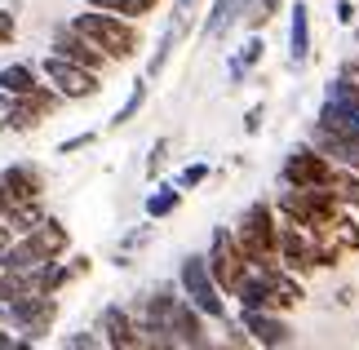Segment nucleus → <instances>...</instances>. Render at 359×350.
<instances>
[{"instance_id":"17","label":"nucleus","mask_w":359,"mask_h":350,"mask_svg":"<svg viewBox=\"0 0 359 350\" xmlns=\"http://www.w3.org/2000/svg\"><path fill=\"white\" fill-rule=\"evenodd\" d=\"M320 124H328V129H337V133H355L359 137V107L328 97V102L320 107Z\"/></svg>"},{"instance_id":"4","label":"nucleus","mask_w":359,"mask_h":350,"mask_svg":"<svg viewBox=\"0 0 359 350\" xmlns=\"http://www.w3.org/2000/svg\"><path fill=\"white\" fill-rule=\"evenodd\" d=\"M72 22L107 53V58H133V53H137V32L129 27V18H120V13L89 9V13H76Z\"/></svg>"},{"instance_id":"39","label":"nucleus","mask_w":359,"mask_h":350,"mask_svg":"<svg viewBox=\"0 0 359 350\" xmlns=\"http://www.w3.org/2000/svg\"><path fill=\"white\" fill-rule=\"evenodd\" d=\"M0 129H9V111H5V97H0Z\"/></svg>"},{"instance_id":"5","label":"nucleus","mask_w":359,"mask_h":350,"mask_svg":"<svg viewBox=\"0 0 359 350\" xmlns=\"http://www.w3.org/2000/svg\"><path fill=\"white\" fill-rule=\"evenodd\" d=\"M209 271H213L217 284H222V292H231V297H236V288L244 284V275L253 271V266H248V257H244V248H240V240H236V231H226V227L213 231Z\"/></svg>"},{"instance_id":"32","label":"nucleus","mask_w":359,"mask_h":350,"mask_svg":"<svg viewBox=\"0 0 359 350\" xmlns=\"http://www.w3.org/2000/svg\"><path fill=\"white\" fill-rule=\"evenodd\" d=\"M164 156H169V142H164V137H160V142L151 147V160H147V173H151V177H156V173L164 169Z\"/></svg>"},{"instance_id":"16","label":"nucleus","mask_w":359,"mask_h":350,"mask_svg":"<svg viewBox=\"0 0 359 350\" xmlns=\"http://www.w3.org/2000/svg\"><path fill=\"white\" fill-rule=\"evenodd\" d=\"M248 0H213V9H209V18H204V36L217 40V36H226L231 32V22L244 13Z\"/></svg>"},{"instance_id":"34","label":"nucleus","mask_w":359,"mask_h":350,"mask_svg":"<svg viewBox=\"0 0 359 350\" xmlns=\"http://www.w3.org/2000/svg\"><path fill=\"white\" fill-rule=\"evenodd\" d=\"M337 22H355V5H351V0H337Z\"/></svg>"},{"instance_id":"2","label":"nucleus","mask_w":359,"mask_h":350,"mask_svg":"<svg viewBox=\"0 0 359 350\" xmlns=\"http://www.w3.org/2000/svg\"><path fill=\"white\" fill-rule=\"evenodd\" d=\"M236 240L244 248L248 266H280V222H275V208L266 200L248 204V213L236 227Z\"/></svg>"},{"instance_id":"14","label":"nucleus","mask_w":359,"mask_h":350,"mask_svg":"<svg viewBox=\"0 0 359 350\" xmlns=\"http://www.w3.org/2000/svg\"><path fill=\"white\" fill-rule=\"evenodd\" d=\"M311 147L324 151V156L333 164H341V169L359 173V137L355 133H337V129H328V124H315V129H311Z\"/></svg>"},{"instance_id":"19","label":"nucleus","mask_w":359,"mask_h":350,"mask_svg":"<svg viewBox=\"0 0 359 350\" xmlns=\"http://www.w3.org/2000/svg\"><path fill=\"white\" fill-rule=\"evenodd\" d=\"M328 97H337V102L359 107V58H346V62H341L337 80L328 85Z\"/></svg>"},{"instance_id":"37","label":"nucleus","mask_w":359,"mask_h":350,"mask_svg":"<svg viewBox=\"0 0 359 350\" xmlns=\"http://www.w3.org/2000/svg\"><path fill=\"white\" fill-rule=\"evenodd\" d=\"M9 204H13V200H9V187H5V173H0V217L9 213Z\"/></svg>"},{"instance_id":"9","label":"nucleus","mask_w":359,"mask_h":350,"mask_svg":"<svg viewBox=\"0 0 359 350\" xmlns=\"http://www.w3.org/2000/svg\"><path fill=\"white\" fill-rule=\"evenodd\" d=\"M333 182V160L315 147H297L284 160V187H328Z\"/></svg>"},{"instance_id":"22","label":"nucleus","mask_w":359,"mask_h":350,"mask_svg":"<svg viewBox=\"0 0 359 350\" xmlns=\"http://www.w3.org/2000/svg\"><path fill=\"white\" fill-rule=\"evenodd\" d=\"M328 187H333L337 191V200L341 204H359V173L355 169H333V182H328Z\"/></svg>"},{"instance_id":"29","label":"nucleus","mask_w":359,"mask_h":350,"mask_svg":"<svg viewBox=\"0 0 359 350\" xmlns=\"http://www.w3.org/2000/svg\"><path fill=\"white\" fill-rule=\"evenodd\" d=\"M62 350H102V342H98V332H72L62 342Z\"/></svg>"},{"instance_id":"23","label":"nucleus","mask_w":359,"mask_h":350,"mask_svg":"<svg viewBox=\"0 0 359 350\" xmlns=\"http://www.w3.org/2000/svg\"><path fill=\"white\" fill-rule=\"evenodd\" d=\"M5 222H9L13 231H22V235H27L32 227H40V222H45V217H40V208H36V204H9Z\"/></svg>"},{"instance_id":"1","label":"nucleus","mask_w":359,"mask_h":350,"mask_svg":"<svg viewBox=\"0 0 359 350\" xmlns=\"http://www.w3.org/2000/svg\"><path fill=\"white\" fill-rule=\"evenodd\" d=\"M67 244H72V235H67L62 222L45 217L40 227H32L22 235L18 244H9L5 253H0V271H18V275H45L49 262H58L67 253Z\"/></svg>"},{"instance_id":"11","label":"nucleus","mask_w":359,"mask_h":350,"mask_svg":"<svg viewBox=\"0 0 359 350\" xmlns=\"http://www.w3.org/2000/svg\"><path fill=\"white\" fill-rule=\"evenodd\" d=\"M53 53H62V58H72V62H80V67H98L107 62V53L93 45V40L80 32L76 22H62V27H53Z\"/></svg>"},{"instance_id":"35","label":"nucleus","mask_w":359,"mask_h":350,"mask_svg":"<svg viewBox=\"0 0 359 350\" xmlns=\"http://www.w3.org/2000/svg\"><path fill=\"white\" fill-rule=\"evenodd\" d=\"M13 244V227H9V222L5 217H0V253H5V248Z\"/></svg>"},{"instance_id":"20","label":"nucleus","mask_w":359,"mask_h":350,"mask_svg":"<svg viewBox=\"0 0 359 350\" xmlns=\"http://www.w3.org/2000/svg\"><path fill=\"white\" fill-rule=\"evenodd\" d=\"M32 89H40L32 67L13 62V67H5V72H0V93H32Z\"/></svg>"},{"instance_id":"40","label":"nucleus","mask_w":359,"mask_h":350,"mask_svg":"<svg viewBox=\"0 0 359 350\" xmlns=\"http://www.w3.org/2000/svg\"><path fill=\"white\" fill-rule=\"evenodd\" d=\"M0 288H5V271H0Z\"/></svg>"},{"instance_id":"38","label":"nucleus","mask_w":359,"mask_h":350,"mask_svg":"<svg viewBox=\"0 0 359 350\" xmlns=\"http://www.w3.org/2000/svg\"><path fill=\"white\" fill-rule=\"evenodd\" d=\"M191 350H226V346H222V342H213V337H204V342H196Z\"/></svg>"},{"instance_id":"25","label":"nucleus","mask_w":359,"mask_h":350,"mask_svg":"<svg viewBox=\"0 0 359 350\" xmlns=\"http://www.w3.org/2000/svg\"><path fill=\"white\" fill-rule=\"evenodd\" d=\"M177 204H182V195H177V187H160V191L147 200V213H151V217H169Z\"/></svg>"},{"instance_id":"8","label":"nucleus","mask_w":359,"mask_h":350,"mask_svg":"<svg viewBox=\"0 0 359 350\" xmlns=\"http://www.w3.org/2000/svg\"><path fill=\"white\" fill-rule=\"evenodd\" d=\"M45 76H49V85L58 89L62 97H93L102 89L93 67H80L72 58H62V53H49V58H45Z\"/></svg>"},{"instance_id":"26","label":"nucleus","mask_w":359,"mask_h":350,"mask_svg":"<svg viewBox=\"0 0 359 350\" xmlns=\"http://www.w3.org/2000/svg\"><path fill=\"white\" fill-rule=\"evenodd\" d=\"M200 5H204V0H177V5H173V32L177 36H187V27H191V18H196V13H200Z\"/></svg>"},{"instance_id":"13","label":"nucleus","mask_w":359,"mask_h":350,"mask_svg":"<svg viewBox=\"0 0 359 350\" xmlns=\"http://www.w3.org/2000/svg\"><path fill=\"white\" fill-rule=\"evenodd\" d=\"M240 324H244V332H248V337H253L262 350H284L288 342H293V328H288L275 311H244Z\"/></svg>"},{"instance_id":"10","label":"nucleus","mask_w":359,"mask_h":350,"mask_svg":"<svg viewBox=\"0 0 359 350\" xmlns=\"http://www.w3.org/2000/svg\"><path fill=\"white\" fill-rule=\"evenodd\" d=\"M58 89H32V93H5V111H9V124L13 129H36L45 116L58 111Z\"/></svg>"},{"instance_id":"36","label":"nucleus","mask_w":359,"mask_h":350,"mask_svg":"<svg viewBox=\"0 0 359 350\" xmlns=\"http://www.w3.org/2000/svg\"><path fill=\"white\" fill-rule=\"evenodd\" d=\"M244 129H248V133H257V129H262V107H253V111H248V120H244Z\"/></svg>"},{"instance_id":"31","label":"nucleus","mask_w":359,"mask_h":350,"mask_svg":"<svg viewBox=\"0 0 359 350\" xmlns=\"http://www.w3.org/2000/svg\"><path fill=\"white\" fill-rule=\"evenodd\" d=\"M18 36V22H13V9H0V45H13Z\"/></svg>"},{"instance_id":"30","label":"nucleus","mask_w":359,"mask_h":350,"mask_svg":"<svg viewBox=\"0 0 359 350\" xmlns=\"http://www.w3.org/2000/svg\"><path fill=\"white\" fill-rule=\"evenodd\" d=\"M204 177H209V164H187L182 177H177V187H200Z\"/></svg>"},{"instance_id":"3","label":"nucleus","mask_w":359,"mask_h":350,"mask_svg":"<svg viewBox=\"0 0 359 350\" xmlns=\"http://www.w3.org/2000/svg\"><path fill=\"white\" fill-rule=\"evenodd\" d=\"M341 204L337 200V191L333 187H288L284 195H280V213H284V222H297V227H328L337 213H341Z\"/></svg>"},{"instance_id":"6","label":"nucleus","mask_w":359,"mask_h":350,"mask_svg":"<svg viewBox=\"0 0 359 350\" xmlns=\"http://www.w3.org/2000/svg\"><path fill=\"white\" fill-rule=\"evenodd\" d=\"M5 319L22 332V337L40 342L53 328V319H58V302H53V292H27V297L5 302Z\"/></svg>"},{"instance_id":"28","label":"nucleus","mask_w":359,"mask_h":350,"mask_svg":"<svg viewBox=\"0 0 359 350\" xmlns=\"http://www.w3.org/2000/svg\"><path fill=\"white\" fill-rule=\"evenodd\" d=\"M280 5H284V0H257L253 13H248V27H253V32H257V27H266L275 13H280Z\"/></svg>"},{"instance_id":"7","label":"nucleus","mask_w":359,"mask_h":350,"mask_svg":"<svg viewBox=\"0 0 359 350\" xmlns=\"http://www.w3.org/2000/svg\"><path fill=\"white\" fill-rule=\"evenodd\" d=\"M182 292L200 306L209 319H226V302H222V284L209 271V257H182Z\"/></svg>"},{"instance_id":"15","label":"nucleus","mask_w":359,"mask_h":350,"mask_svg":"<svg viewBox=\"0 0 359 350\" xmlns=\"http://www.w3.org/2000/svg\"><path fill=\"white\" fill-rule=\"evenodd\" d=\"M5 187H9V200L13 204H36L40 191H45V177L32 164H9L5 169Z\"/></svg>"},{"instance_id":"33","label":"nucleus","mask_w":359,"mask_h":350,"mask_svg":"<svg viewBox=\"0 0 359 350\" xmlns=\"http://www.w3.org/2000/svg\"><path fill=\"white\" fill-rule=\"evenodd\" d=\"M85 147H93V133H80V137H67V142L58 147L62 156H72V151H85Z\"/></svg>"},{"instance_id":"24","label":"nucleus","mask_w":359,"mask_h":350,"mask_svg":"<svg viewBox=\"0 0 359 350\" xmlns=\"http://www.w3.org/2000/svg\"><path fill=\"white\" fill-rule=\"evenodd\" d=\"M142 102H147V80H137V85L129 89V97H124V107L111 116V124H116V129H120V124H129L137 111H142Z\"/></svg>"},{"instance_id":"12","label":"nucleus","mask_w":359,"mask_h":350,"mask_svg":"<svg viewBox=\"0 0 359 350\" xmlns=\"http://www.w3.org/2000/svg\"><path fill=\"white\" fill-rule=\"evenodd\" d=\"M98 332H102V342L111 350H142L137 319H133V311H124V306H107L98 315Z\"/></svg>"},{"instance_id":"18","label":"nucleus","mask_w":359,"mask_h":350,"mask_svg":"<svg viewBox=\"0 0 359 350\" xmlns=\"http://www.w3.org/2000/svg\"><path fill=\"white\" fill-rule=\"evenodd\" d=\"M293 27H288V45H293V62H306L311 53V13H306V0H297L293 9Z\"/></svg>"},{"instance_id":"27","label":"nucleus","mask_w":359,"mask_h":350,"mask_svg":"<svg viewBox=\"0 0 359 350\" xmlns=\"http://www.w3.org/2000/svg\"><path fill=\"white\" fill-rule=\"evenodd\" d=\"M262 49H266V45H262V40L253 36V40H248V45L240 49V58H236V62H231V76H244V72H248V67H253V62L262 58Z\"/></svg>"},{"instance_id":"21","label":"nucleus","mask_w":359,"mask_h":350,"mask_svg":"<svg viewBox=\"0 0 359 350\" xmlns=\"http://www.w3.org/2000/svg\"><path fill=\"white\" fill-rule=\"evenodd\" d=\"M93 5L107 9V13H120V18H142V13H151L160 0H93Z\"/></svg>"}]
</instances>
